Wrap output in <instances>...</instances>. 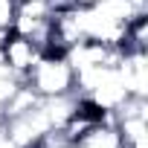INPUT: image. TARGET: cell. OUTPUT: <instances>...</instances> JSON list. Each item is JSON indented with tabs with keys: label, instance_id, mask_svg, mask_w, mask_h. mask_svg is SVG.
Listing matches in <instances>:
<instances>
[{
	"label": "cell",
	"instance_id": "6da1fadb",
	"mask_svg": "<svg viewBox=\"0 0 148 148\" xmlns=\"http://www.w3.org/2000/svg\"><path fill=\"white\" fill-rule=\"evenodd\" d=\"M23 82L41 99L76 93V73H73L67 55H55V52H41V58L29 67Z\"/></svg>",
	"mask_w": 148,
	"mask_h": 148
},
{
	"label": "cell",
	"instance_id": "7a4b0ae2",
	"mask_svg": "<svg viewBox=\"0 0 148 148\" xmlns=\"http://www.w3.org/2000/svg\"><path fill=\"white\" fill-rule=\"evenodd\" d=\"M0 58L15 76L23 79L29 73V67L41 58V47L32 38H23V35L9 29V32H3V41H0Z\"/></svg>",
	"mask_w": 148,
	"mask_h": 148
},
{
	"label": "cell",
	"instance_id": "3957f363",
	"mask_svg": "<svg viewBox=\"0 0 148 148\" xmlns=\"http://www.w3.org/2000/svg\"><path fill=\"white\" fill-rule=\"evenodd\" d=\"M116 70L128 96L148 99V52L145 49H122Z\"/></svg>",
	"mask_w": 148,
	"mask_h": 148
},
{
	"label": "cell",
	"instance_id": "277c9868",
	"mask_svg": "<svg viewBox=\"0 0 148 148\" xmlns=\"http://www.w3.org/2000/svg\"><path fill=\"white\" fill-rule=\"evenodd\" d=\"M70 148H122V142L110 122H99L90 131H84L79 139H73Z\"/></svg>",
	"mask_w": 148,
	"mask_h": 148
},
{
	"label": "cell",
	"instance_id": "5b68a950",
	"mask_svg": "<svg viewBox=\"0 0 148 148\" xmlns=\"http://www.w3.org/2000/svg\"><path fill=\"white\" fill-rule=\"evenodd\" d=\"M41 102V96L26 84V82H21V87L15 90V96L3 105V113H0V116H3V119H12V116H21V113H29L35 105Z\"/></svg>",
	"mask_w": 148,
	"mask_h": 148
},
{
	"label": "cell",
	"instance_id": "8992f818",
	"mask_svg": "<svg viewBox=\"0 0 148 148\" xmlns=\"http://www.w3.org/2000/svg\"><path fill=\"white\" fill-rule=\"evenodd\" d=\"M21 82L23 79H18V76H0V113H3V105L15 96V90L21 87Z\"/></svg>",
	"mask_w": 148,
	"mask_h": 148
},
{
	"label": "cell",
	"instance_id": "52a82bcc",
	"mask_svg": "<svg viewBox=\"0 0 148 148\" xmlns=\"http://www.w3.org/2000/svg\"><path fill=\"white\" fill-rule=\"evenodd\" d=\"M15 6H18V0H0V32H9L12 29Z\"/></svg>",
	"mask_w": 148,
	"mask_h": 148
},
{
	"label": "cell",
	"instance_id": "ba28073f",
	"mask_svg": "<svg viewBox=\"0 0 148 148\" xmlns=\"http://www.w3.org/2000/svg\"><path fill=\"white\" fill-rule=\"evenodd\" d=\"M0 148H15V142L9 139V134H6V122L0 119Z\"/></svg>",
	"mask_w": 148,
	"mask_h": 148
},
{
	"label": "cell",
	"instance_id": "9c48e42d",
	"mask_svg": "<svg viewBox=\"0 0 148 148\" xmlns=\"http://www.w3.org/2000/svg\"><path fill=\"white\" fill-rule=\"evenodd\" d=\"M32 148H41V145H32Z\"/></svg>",
	"mask_w": 148,
	"mask_h": 148
},
{
	"label": "cell",
	"instance_id": "30bf717a",
	"mask_svg": "<svg viewBox=\"0 0 148 148\" xmlns=\"http://www.w3.org/2000/svg\"><path fill=\"white\" fill-rule=\"evenodd\" d=\"M0 119H3V116H0Z\"/></svg>",
	"mask_w": 148,
	"mask_h": 148
}]
</instances>
